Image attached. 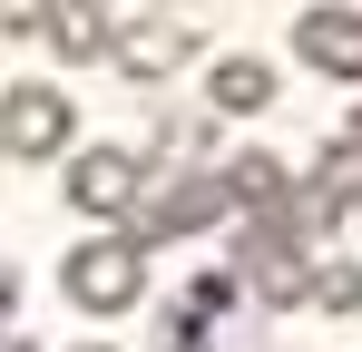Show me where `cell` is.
Here are the masks:
<instances>
[{
  "label": "cell",
  "instance_id": "1",
  "mask_svg": "<svg viewBox=\"0 0 362 352\" xmlns=\"http://www.w3.org/2000/svg\"><path fill=\"white\" fill-rule=\"evenodd\" d=\"M147 235L137 225H98L88 245H69V264H59V293L88 313V323H108V313H127L137 293H147Z\"/></svg>",
  "mask_w": 362,
  "mask_h": 352
},
{
  "label": "cell",
  "instance_id": "2",
  "mask_svg": "<svg viewBox=\"0 0 362 352\" xmlns=\"http://www.w3.org/2000/svg\"><path fill=\"white\" fill-rule=\"evenodd\" d=\"M235 216V196H226V176L216 167H147V196H137V216L127 225L147 235V245H177V235H206Z\"/></svg>",
  "mask_w": 362,
  "mask_h": 352
},
{
  "label": "cell",
  "instance_id": "3",
  "mask_svg": "<svg viewBox=\"0 0 362 352\" xmlns=\"http://www.w3.org/2000/svg\"><path fill=\"white\" fill-rule=\"evenodd\" d=\"M59 196H69V216H88V225H127L137 196H147V157L137 147H69Z\"/></svg>",
  "mask_w": 362,
  "mask_h": 352
},
{
  "label": "cell",
  "instance_id": "4",
  "mask_svg": "<svg viewBox=\"0 0 362 352\" xmlns=\"http://www.w3.org/2000/svg\"><path fill=\"white\" fill-rule=\"evenodd\" d=\"M69 127H78L69 88H49V78L0 88V157H69Z\"/></svg>",
  "mask_w": 362,
  "mask_h": 352
},
{
  "label": "cell",
  "instance_id": "5",
  "mask_svg": "<svg viewBox=\"0 0 362 352\" xmlns=\"http://www.w3.org/2000/svg\"><path fill=\"white\" fill-rule=\"evenodd\" d=\"M186 59H196V30H186L177 10H137V20H118V30H108V69H118V78H137V88L177 78Z\"/></svg>",
  "mask_w": 362,
  "mask_h": 352
},
{
  "label": "cell",
  "instance_id": "6",
  "mask_svg": "<svg viewBox=\"0 0 362 352\" xmlns=\"http://www.w3.org/2000/svg\"><path fill=\"white\" fill-rule=\"evenodd\" d=\"M294 59L313 69V78L362 88V10H353V0H303V10H294Z\"/></svg>",
  "mask_w": 362,
  "mask_h": 352
},
{
  "label": "cell",
  "instance_id": "7",
  "mask_svg": "<svg viewBox=\"0 0 362 352\" xmlns=\"http://www.w3.org/2000/svg\"><path fill=\"white\" fill-rule=\"evenodd\" d=\"M206 108H216V117H264V108H274V59L226 49L216 69H206Z\"/></svg>",
  "mask_w": 362,
  "mask_h": 352
},
{
  "label": "cell",
  "instance_id": "8",
  "mask_svg": "<svg viewBox=\"0 0 362 352\" xmlns=\"http://www.w3.org/2000/svg\"><path fill=\"white\" fill-rule=\"evenodd\" d=\"M108 30H118V10H108V0H49V30H40V40L78 69V59H108Z\"/></svg>",
  "mask_w": 362,
  "mask_h": 352
},
{
  "label": "cell",
  "instance_id": "9",
  "mask_svg": "<svg viewBox=\"0 0 362 352\" xmlns=\"http://www.w3.org/2000/svg\"><path fill=\"white\" fill-rule=\"evenodd\" d=\"M226 196H235L245 216H255V206H274V196H284V186H294V167H284V157H274V147H235V157H226Z\"/></svg>",
  "mask_w": 362,
  "mask_h": 352
},
{
  "label": "cell",
  "instance_id": "10",
  "mask_svg": "<svg viewBox=\"0 0 362 352\" xmlns=\"http://www.w3.org/2000/svg\"><path fill=\"white\" fill-rule=\"evenodd\" d=\"M0 30H10V40H30V30H49V0H0Z\"/></svg>",
  "mask_w": 362,
  "mask_h": 352
},
{
  "label": "cell",
  "instance_id": "11",
  "mask_svg": "<svg viewBox=\"0 0 362 352\" xmlns=\"http://www.w3.org/2000/svg\"><path fill=\"white\" fill-rule=\"evenodd\" d=\"M10 313H20V274L0 264V333H10Z\"/></svg>",
  "mask_w": 362,
  "mask_h": 352
},
{
  "label": "cell",
  "instance_id": "12",
  "mask_svg": "<svg viewBox=\"0 0 362 352\" xmlns=\"http://www.w3.org/2000/svg\"><path fill=\"white\" fill-rule=\"evenodd\" d=\"M343 137H353V147H362V108H353V117H343Z\"/></svg>",
  "mask_w": 362,
  "mask_h": 352
},
{
  "label": "cell",
  "instance_id": "13",
  "mask_svg": "<svg viewBox=\"0 0 362 352\" xmlns=\"http://www.w3.org/2000/svg\"><path fill=\"white\" fill-rule=\"evenodd\" d=\"M69 352H118V343H69Z\"/></svg>",
  "mask_w": 362,
  "mask_h": 352
},
{
  "label": "cell",
  "instance_id": "14",
  "mask_svg": "<svg viewBox=\"0 0 362 352\" xmlns=\"http://www.w3.org/2000/svg\"><path fill=\"white\" fill-rule=\"evenodd\" d=\"M0 352H40V343H0Z\"/></svg>",
  "mask_w": 362,
  "mask_h": 352
},
{
  "label": "cell",
  "instance_id": "15",
  "mask_svg": "<svg viewBox=\"0 0 362 352\" xmlns=\"http://www.w3.org/2000/svg\"><path fill=\"white\" fill-rule=\"evenodd\" d=\"M353 235H362V196H353Z\"/></svg>",
  "mask_w": 362,
  "mask_h": 352
},
{
  "label": "cell",
  "instance_id": "16",
  "mask_svg": "<svg viewBox=\"0 0 362 352\" xmlns=\"http://www.w3.org/2000/svg\"><path fill=\"white\" fill-rule=\"evenodd\" d=\"M147 10H177V0H147Z\"/></svg>",
  "mask_w": 362,
  "mask_h": 352
}]
</instances>
